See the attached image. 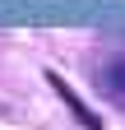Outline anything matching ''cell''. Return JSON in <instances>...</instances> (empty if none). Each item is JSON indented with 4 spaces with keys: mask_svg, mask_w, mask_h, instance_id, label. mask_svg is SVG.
<instances>
[{
    "mask_svg": "<svg viewBox=\"0 0 125 130\" xmlns=\"http://www.w3.org/2000/svg\"><path fill=\"white\" fill-rule=\"evenodd\" d=\"M46 79H51V88H56L60 98H65V107H74V116H79L88 130H102V116H97V111H93V107H88V102H84V98L74 93V88H70V84H65L60 74H46Z\"/></svg>",
    "mask_w": 125,
    "mask_h": 130,
    "instance_id": "1",
    "label": "cell"
},
{
    "mask_svg": "<svg viewBox=\"0 0 125 130\" xmlns=\"http://www.w3.org/2000/svg\"><path fill=\"white\" fill-rule=\"evenodd\" d=\"M97 79H102V93H107V98H116V102L125 107V56H116L111 65H102Z\"/></svg>",
    "mask_w": 125,
    "mask_h": 130,
    "instance_id": "2",
    "label": "cell"
}]
</instances>
